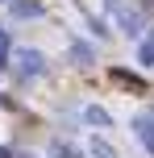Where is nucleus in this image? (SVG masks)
<instances>
[{"label": "nucleus", "mask_w": 154, "mask_h": 158, "mask_svg": "<svg viewBox=\"0 0 154 158\" xmlns=\"http://www.w3.org/2000/svg\"><path fill=\"white\" fill-rule=\"evenodd\" d=\"M13 67H17V75H25V79L46 75V58H42L38 50H17V54H13Z\"/></svg>", "instance_id": "obj_1"}, {"label": "nucleus", "mask_w": 154, "mask_h": 158, "mask_svg": "<svg viewBox=\"0 0 154 158\" xmlns=\"http://www.w3.org/2000/svg\"><path fill=\"white\" fill-rule=\"evenodd\" d=\"M113 17H117V25H121L125 33H142V13H138V8L117 4V8H113Z\"/></svg>", "instance_id": "obj_2"}, {"label": "nucleus", "mask_w": 154, "mask_h": 158, "mask_svg": "<svg viewBox=\"0 0 154 158\" xmlns=\"http://www.w3.org/2000/svg\"><path fill=\"white\" fill-rule=\"evenodd\" d=\"M133 133H138V142L154 154V117H138L133 121Z\"/></svg>", "instance_id": "obj_3"}, {"label": "nucleus", "mask_w": 154, "mask_h": 158, "mask_svg": "<svg viewBox=\"0 0 154 158\" xmlns=\"http://www.w3.org/2000/svg\"><path fill=\"white\" fill-rule=\"evenodd\" d=\"M8 8H13L17 21H25V17H42V0H8Z\"/></svg>", "instance_id": "obj_4"}, {"label": "nucleus", "mask_w": 154, "mask_h": 158, "mask_svg": "<svg viewBox=\"0 0 154 158\" xmlns=\"http://www.w3.org/2000/svg\"><path fill=\"white\" fill-rule=\"evenodd\" d=\"M83 121H88V125H96V129H108V125H113V117H108L100 104H88V108H83Z\"/></svg>", "instance_id": "obj_5"}, {"label": "nucleus", "mask_w": 154, "mask_h": 158, "mask_svg": "<svg viewBox=\"0 0 154 158\" xmlns=\"http://www.w3.org/2000/svg\"><path fill=\"white\" fill-rule=\"evenodd\" d=\"M92 58H96V50H92L88 42H75L71 46V63L75 67H92Z\"/></svg>", "instance_id": "obj_6"}, {"label": "nucleus", "mask_w": 154, "mask_h": 158, "mask_svg": "<svg viewBox=\"0 0 154 158\" xmlns=\"http://www.w3.org/2000/svg\"><path fill=\"white\" fill-rule=\"evenodd\" d=\"M88 154H96V158H121L113 146L104 142V137H92V142H88Z\"/></svg>", "instance_id": "obj_7"}, {"label": "nucleus", "mask_w": 154, "mask_h": 158, "mask_svg": "<svg viewBox=\"0 0 154 158\" xmlns=\"http://www.w3.org/2000/svg\"><path fill=\"white\" fill-rule=\"evenodd\" d=\"M138 58H142V67H154V29L146 33V42L138 46Z\"/></svg>", "instance_id": "obj_8"}, {"label": "nucleus", "mask_w": 154, "mask_h": 158, "mask_svg": "<svg viewBox=\"0 0 154 158\" xmlns=\"http://www.w3.org/2000/svg\"><path fill=\"white\" fill-rule=\"evenodd\" d=\"M113 79H117V83H125L129 92H146V83H142L138 75H129V71H113Z\"/></svg>", "instance_id": "obj_9"}, {"label": "nucleus", "mask_w": 154, "mask_h": 158, "mask_svg": "<svg viewBox=\"0 0 154 158\" xmlns=\"http://www.w3.org/2000/svg\"><path fill=\"white\" fill-rule=\"evenodd\" d=\"M50 150H54L58 158H79V154H75V150H71V146H63V142H54V146H50Z\"/></svg>", "instance_id": "obj_10"}, {"label": "nucleus", "mask_w": 154, "mask_h": 158, "mask_svg": "<svg viewBox=\"0 0 154 158\" xmlns=\"http://www.w3.org/2000/svg\"><path fill=\"white\" fill-rule=\"evenodd\" d=\"M8 54V33H4V25H0V58Z\"/></svg>", "instance_id": "obj_11"}, {"label": "nucleus", "mask_w": 154, "mask_h": 158, "mask_svg": "<svg viewBox=\"0 0 154 158\" xmlns=\"http://www.w3.org/2000/svg\"><path fill=\"white\" fill-rule=\"evenodd\" d=\"M0 158H13V154H8V150H0Z\"/></svg>", "instance_id": "obj_12"}, {"label": "nucleus", "mask_w": 154, "mask_h": 158, "mask_svg": "<svg viewBox=\"0 0 154 158\" xmlns=\"http://www.w3.org/2000/svg\"><path fill=\"white\" fill-rule=\"evenodd\" d=\"M146 8H154V0H146Z\"/></svg>", "instance_id": "obj_13"}]
</instances>
